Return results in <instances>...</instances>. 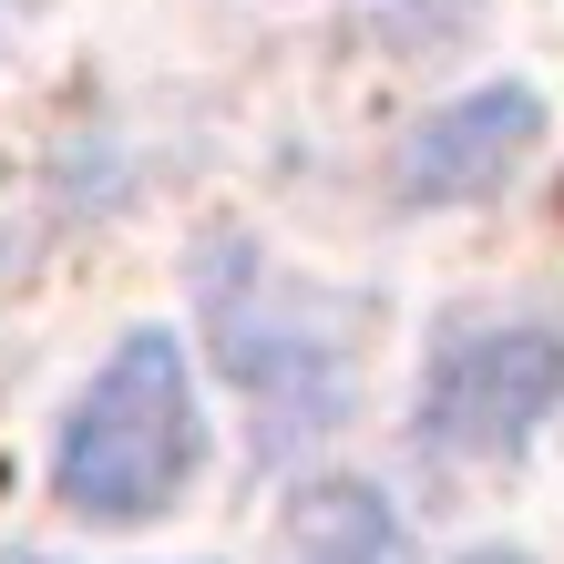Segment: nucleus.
<instances>
[{
    "label": "nucleus",
    "mask_w": 564,
    "mask_h": 564,
    "mask_svg": "<svg viewBox=\"0 0 564 564\" xmlns=\"http://www.w3.org/2000/svg\"><path fill=\"white\" fill-rule=\"evenodd\" d=\"M195 462H206V431H195L185 349L164 328H134L104 359V380L83 390L73 431L52 452V482H62V503L83 523H144L195 482Z\"/></svg>",
    "instance_id": "f257e3e1"
},
{
    "label": "nucleus",
    "mask_w": 564,
    "mask_h": 564,
    "mask_svg": "<svg viewBox=\"0 0 564 564\" xmlns=\"http://www.w3.org/2000/svg\"><path fill=\"white\" fill-rule=\"evenodd\" d=\"M206 318H216V359L226 380H247L278 411V442L318 431L349 401V339H328V308L268 278L257 257H216L206 268Z\"/></svg>",
    "instance_id": "f03ea898"
},
{
    "label": "nucleus",
    "mask_w": 564,
    "mask_h": 564,
    "mask_svg": "<svg viewBox=\"0 0 564 564\" xmlns=\"http://www.w3.org/2000/svg\"><path fill=\"white\" fill-rule=\"evenodd\" d=\"M564 401V328H462L421 380V442L462 462H503Z\"/></svg>",
    "instance_id": "7ed1b4c3"
},
{
    "label": "nucleus",
    "mask_w": 564,
    "mask_h": 564,
    "mask_svg": "<svg viewBox=\"0 0 564 564\" xmlns=\"http://www.w3.org/2000/svg\"><path fill=\"white\" fill-rule=\"evenodd\" d=\"M534 134H544V104H534L523 83L462 93V104H442V113L411 134L401 185L421 195V206H462V195H492L523 154H534Z\"/></svg>",
    "instance_id": "20e7f679"
},
{
    "label": "nucleus",
    "mask_w": 564,
    "mask_h": 564,
    "mask_svg": "<svg viewBox=\"0 0 564 564\" xmlns=\"http://www.w3.org/2000/svg\"><path fill=\"white\" fill-rule=\"evenodd\" d=\"M380 554H390V513H380V492H359V482L308 492L297 523H288V564H380Z\"/></svg>",
    "instance_id": "39448f33"
},
{
    "label": "nucleus",
    "mask_w": 564,
    "mask_h": 564,
    "mask_svg": "<svg viewBox=\"0 0 564 564\" xmlns=\"http://www.w3.org/2000/svg\"><path fill=\"white\" fill-rule=\"evenodd\" d=\"M31 11H52V0H0V31H21Z\"/></svg>",
    "instance_id": "423d86ee"
},
{
    "label": "nucleus",
    "mask_w": 564,
    "mask_h": 564,
    "mask_svg": "<svg viewBox=\"0 0 564 564\" xmlns=\"http://www.w3.org/2000/svg\"><path fill=\"white\" fill-rule=\"evenodd\" d=\"M462 564H523V554H462Z\"/></svg>",
    "instance_id": "0eeeda50"
}]
</instances>
